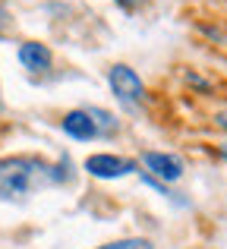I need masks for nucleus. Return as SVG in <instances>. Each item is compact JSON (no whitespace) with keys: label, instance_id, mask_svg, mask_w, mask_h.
<instances>
[{"label":"nucleus","instance_id":"1a4fd4ad","mask_svg":"<svg viewBox=\"0 0 227 249\" xmlns=\"http://www.w3.org/2000/svg\"><path fill=\"white\" fill-rule=\"evenodd\" d=\"M120 3H133V0H120Z\"/></svg>","mask_w":227,"mask_h":249},{"label":"nucleus","instance_id":"6e6552de","mask_svg":"<svg viewBox=\"0 0 227 249\" xmlns=\"http://www.w3.org/2000/svg\"><path fill=\"white\" fill-rule=\"evenodd\" d=\"M3 25H6V13L0 10V29H3Z\"/></svg>","mask_w":227,"mask_h":249},{"label":"nucleus","instance_id":"0eeeda50","mask_svg":"<svg viewBox=\"0 0 227 249\" xmlns=\"http://www.w3.org/2000/svg\"><path fill=\"white\" fill-rule=\"evenodd\" d=\"M98 249H155V246H152V240H145V237H129V240L105 243V246H98Z\"/></svg>","mask_w":227,"mask_h":249},{"label":"nucleus","instance_id":"423d86ee","mask_svg":"<svg viewBox=\"0 0 227 249\" xmlns=\"http://www.w3.org/2000/svg\"><path fill=\"white\" fill-rule=\"evenodd\" d=\"M51 51H48V44H41V41H25V44H19V63H22L29 73H44V70L51 67Z\"/></svg>","mask_w":227,"mask_h":249},{"label":"nucleus","instance_id":"f257e3e1","mask_svg":"<svg viewBox=\"0 0 227 249\" xmlns=\"http://www.w3.org/2000/svg\"><path fill=\"white\" fill-rule=\"evenodd\" d=\"M60 180H63L60 170L41 158H32V155L0 158V199H6V202H19L44 186H54Z\"/></svg>","mask_w":227,"mask_h":249},{"label":"nucleus","instance_id":"f03ea898","mask_svg":"<svg viewBox=\"0 0 227 249\" xmlns=\"http://www.w3.org/2000/svg\"><path fill=\"white\" fill-rule=\"evenodd\" d=\"M107 85H111V91L117 95V101H123L126 107H136V104L145 98V85H142V79L136 76V70L123 67V63L111 67V73H107Z\"/></svg>","mask_w":227,"mask_h":249},{"label":"nucleus","instance_id":"7ed1b4c3","mask_svg":"<svg viewBox=\"0 0 227 249\" xmlns=\"http://www.w3.org/2000/svg\"><path fill=\"white\" fill-rule=\"evenodd\" d=\"M142 164H145L148 177L158 183H174L183 177V161L177 155H167V152H145L142 155Z\"/></svg>","mask_w":227,"mask_h":249},{"label":"nucleus","instance_id":"39448f33","mask_svg":"<svg viewBox=\"0 0 227 249\" xmlns=\"http://www.w3.org/2000/svg\"><path fill=\"white\" fill-rule=\"evenodd\" d=\"M86 170L98 180H117L133 170V161L117 158V155H92V158H86Z\"/></svg>","mask_w":227,"mask_h":249},{"label":"nucleus","instance_id":"20e7f679","mask_svg":"<svg viewBox=\"0 0 227 249\" xmlns=\"http://www.w3.org/2000/svg\"><path fill=\"white\" fill-rule=\"evenodd\" d=\"M63 133H67L70 139L92 142V139L101 136V129H98V120H95L92 110H70V114L63 117Z\"/></svg>","mask_w":227,"mask_h":249}]
</instances>
